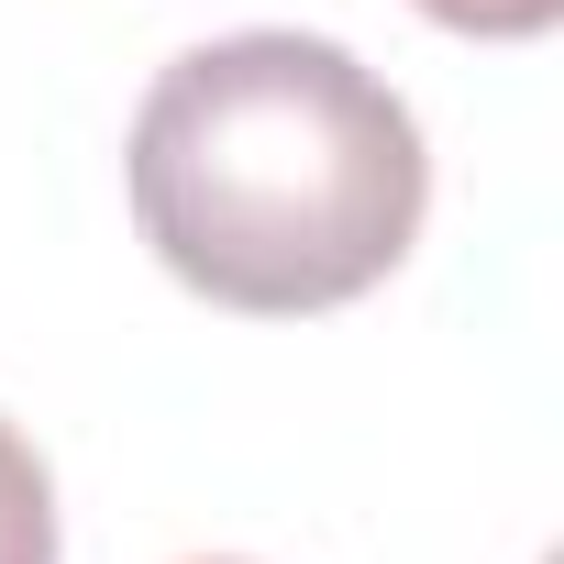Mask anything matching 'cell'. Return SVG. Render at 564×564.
I'll use <instances>...</instances> for the list:
<instances>
[{
	"label": "cell",
	"mask_w": 564,
	"mask_h": 564,
	"mask_svg": "<svg viewBox=\"0 0 564 564\" xmlns=\"http://www.w3.org/2000/svg\"><path fill=\"white\" fill-rule=\"evenodd\" d=\"M122 177L177 289L254 322L366 300L432 199L410 100L322 34L188 45L144 89Z\"/></svg>",
	"instance_id": "6da1fadb"
},
{
	"label": "cell",
	"mask_w": 564,
	"mask_h": 564,
	"mask_svg": "<svg viewBox=\"0 0 564 564\" xmlns=\"http://www.w3.org/2000/svg\"><path fill=\"white\" fill-rule=\"evenodd\" d=\"M0 564H56V487L12 421H0Z\"/></svg>",
	"instance_id": "7a4b0ae2"
},
{
	"label": "cell",
	"mask_w": 564,
	"mask_h": 564,
	"mask_svg": "<svg viewBox=\"0 0 564 564\" xmlns=\"http://www.w3.org/2000/svg\"><path fill=\"white\" fill-rule=\"evenodd\" d=\"M432 23H454V34H498V45H520V34H542L564 0H421Z\"/></svg>",
	"instance_id": "3957f363"
}]
</instances>
